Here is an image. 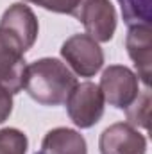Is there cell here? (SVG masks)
<instances>
[{
  "label": "cell",
  "instance_id": "cell-1",
  "mask_svg": "<svg viewBox=\"0 0 152 154\" xmlns=\"http://www.w3.org/2000/svg\"><path fill=\"white\" fill-rule=\"evenodd\" d=\"M75 84L72 70L56 57H43L27 65L23 88L41 106L65 104Z\"/></svg>",
  "mask_w": 152,
  "mask_h": 154
},
{
  "label": "cell",
  "instance_id": "cell-2",
  "mask_svg": "<svg viewBox=\"0 0 152 154\" xmlns=\"http://www.w3.org/2000/svg\"><path fill=\"white\" fill-rule=\"evenodd\" d=\"M43 9L77 18L99 43L109 41L116 31V11L109 0H48Z\"/></svg>",
  "mask_w": 152,
  "mask_h": 154
},
{
  "label": "cell",
  "instance_id": "cell-3",
  "mask_svg": "<svg viewBox=\"0 0 152 154\" xmlns=\"http://www.w3.org/2000/svg\"><path fill=\"white\" fill-rule=\"evenodd\" d=\"M65 104L70 120L81 129L93 127L104 115V95L99 84L90 81L77 82Z\"/></svg>",
  "mask_w": 152,
  "mask_h": 154
},
{
  "label": "cell",
  "instance_id": "cell-4",
  "mask_svg": "<svg viewBox=\"0 0 152 154\" xmlns=\"http://www.w3.org/2000/svg\"><path fill=\"white\" fill-rule=\"evenodd\" d=\"M61 56L81 77H93L104 65V52L99 41L88 34H74L61 47Z\"/></svg>",
  "mask_w": 152,
  "mask_h": 154
},
{
  "label": "cell",
  "instance_id": "cell-5",
  "mask_svg": "<svg viewBox=\"0 0 152 154\" xmlns=\"http://www.w3.org/2000/svg\"><path fill=\"white\" fill-rule=\"evenodd\" d=\"M99 88L109 106L125 109L140 93V79L123 65H111L102 72Z\"/></svg>",
  "mask_w": 152,
  "mask_h": 154
},
{
  "label": "cell",
  "instance_id": "cell-6",
  "mask_svg": "<svg viewBox=\"0 0 152 154\" xmlns=\"http://www.w3.org/2000/svg\"><path fill=\"white\" fill-rule=\"evenodd\" d=\"M38 20L32 9L25 4H13L0 18V32L13 39L23 52H27L38 38Z\"/></svg>",
  "mask_w": 152,
  "mask_h": 154
},
{
  "label": "cell",
  "instance_id": "cell-7",
  "mask_svg": "<svg viewBox=\"0 0 152 154\" xmlns=\"http://www.w3.org/2000/svg\"><path fill=\"white\" fill-rule=\"evenodd\" d=\"M100 154H145V136L127 122H116L102 131L99 140Z\"/></svg>",
  "mask_w": 152,
  "mask_h": 154
},
{
  "label": "cell",
  "instance_id": "cell-8",
  "mask_svg": "<svg viewBox=\"0 0 152 154\" xmlns=\"http://www.w3.org/2000/svg\"><path fill=\"white\" fill-rule=\"evenodd\" d=\"M23 54L25 52L13 39L0 32V86L11 95L20 93L25 84L27 63Z\"/></svg>",
  "mask_w": 152,
  "mask_h": 154
},
{
  "label": "cell",
  "instance_id": "cell-9",
  "mask_svg": "<svg viewBox=\"0 0 152 154\" xmlns=\"http://www.w3.org/2000/svg\"><path fill=\"white\" fill-rule=\"evenodd\" d=\"M125 48L129 57L134 61L138 79L150 86L152 77V31L150 25H131L125 36Z\"/></svg>",
  "mask_w": 152,
  "mask_h": 154
},
{
  "label": "cell",
  "instance_id": "cell-10",
  "mask_svg": "<svg viewBox=\"0 0 152 154\" xmlns=\"http://www.w3.org/2000/svg\"><path fill=\"white\" fill-rule=\"evenodd\" d=\"M36 154H88V145L75 129L56 127L45 134Z\"/></svg>",
  "mask_w": 152,
  "mask_h": 154
},
{
  "label": "cell",
  "instance_id": "cell-11",
  "mask_svg": "<svg viewBox=\"0 0 152 154\" xmlns=\"http://www.w3.org/2000/svg\"><path fill=\"white\" fill-rule=\"evenodd\" d=\"M150 88L145 86L143 90H140L138 97L125 108V115H127V124L132 127H141L147 129L149 127V118H150Z\"/></svg>",
  "mask_w": 152,
  "mask_h": 154
},
{
  "label": "cell",
  "instance_id": "cell-12",
  "mask_svg": "<svg viewBox=\"0 0 152 154\" xmlns=\"http://www.w3.org/2000/svg\"><path fill=\"white\" fill-rule=\"evenodd\" d=\"M123 22L131 25H150V0H118Z\"/></svg>",
  "mask_w": 152,
  "mask_h": 154
},
{
  "label": "cell",
  "instance_id": "cell-13",
  "mask_svg": "<svg viewBox=\"0 0 152 154\" xmlns=\"http://www.w3.org/2000/svg\"><path fill=\"white\" fill-rule=\"evenodd\" d=\"M27 136L14 127L0 129V154H25L27 152Z\"/></svg>",
  "mask_w": 152,
  "mask_h": 154
},
{
  "label": "cell",
  "instance_id": "cell-14",
  "mask_svg": "<svg viewBox=\"0 0 152 154\" xmlns=\"http://www.w3.org/2000/svg\"><path fill=\"white\" fill-rule=\"evenodd\" d=\"M13 111V95L0 86V124H4Z\"/></svg>",
  "mask_w": 152,
  "mask_h": 154
},
{
  "label": "cell",
  "instance_id": "cell-15",
  "mask_svg": "<svg viewBox=\"0 0 152 154\" xmlns=\"http://www.w3.org/2000/svg\"><path fill=\"white\" fill-rule=\"evenodd\" d=\"M25 2H31V4H36V5H41V7H45L48 0H25Z\"/></svg>",
  "mask_w": 152,
  "mask_h": 154
}]
</instances>
